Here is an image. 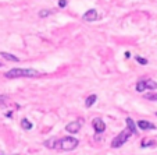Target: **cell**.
<instances>
[{
	"instance_id": "obj_12",
	"label": "cell",
	"mask_w": 157,
	"mask_h": 155,
	"mask_svg": "<svg viewBox=\"0 0 157 155\" xmlns=\"http://www.w3.org/2000/svg\"><path fill=\"white\" fill-rule=\"evenodd\" d=\"M21 126H22V128H25V130H31V128L33 127L32 123H31L28 119H25V117L21 120Z\"/></svg>"
},
{
	"instance_id": "obj_14",
	"label": "cell",
	"mask_w": 157,
	"mask_h": 155,
	"mask_svg": "<svg viewBox=\"0 0 157 155\" xmlns=\"http://www.w3.org/2000/svg\"><path fill=\"white\" fill-rule=\"evenodd\" d=\"M145 98L147 99V101H157V94H153V92L145 94Z\"/></svg>"
},
{
	"instance_id": "obj_18",
	"label": "cell",
	"mask_w": 157,
	"mask_h": 155,
	"mask_svg": "<svg viewBox=\"0 0 157 155\" xmlns=\"http://www.w3.org/2000/svg\"><path fill=\"white\" fill-rule=\"evenodd\" d=\"M0 67H2V64H0Z\"/></svg>"
},
{
	"instance_id": "obj_1",
	"label": "cell",
	"mask_w": 157,
	"mask_h": 155,
	"mask_svg": "<svg viewBox=\"0 0 157 155\" xmlns=\"http://www.w3.org/2000/svg\"><path fill=\"white\" fill-rule=\"evenodd\" d=\"M44 145L52 149H60V151H72L79 145V140L75 137H63L56 138L52 137L48 141H44Z\"/></svg>"
},
{
	"instance_id": "obj_15",
	"label": "cell",
	"mask_w": 157,
	"mask_h": 155,
	"mask_svg": "<svg viewBox=\"0 0 157 155\" xmlns=\"http://www.w3.org/2000/svg\"><path fill=\"white\" fill-rule=\"evenodd\" d=\"M135 60H136L139 64H147V59L145 57H140V56H135Z\"/></svg>"
},
{
	"instance_id": "obj_13",
	"label": "cell",
	"mask_w": 157,
	"mask_h": 155,
	"mask_svg": "<svg viewBox=\"0 0 157 155\" xmlns=\"http://www.w3.org/2000/svg\"><path fill=\"white\" fill-rule=\"evenodd\" d=\"M52 13H53L52 10H40V11H39V17L44 18V17H48V15H50Z\"/></svg>"
},
{
	"instance_id": "obj_11",
	"label": "cell",
	"mask_w": 157,
	"mask_h": 155,
	"mask_svg": "<svg viewBox=\"0 0 157 155\" xmlns=\"http://www.w3.org/2000/svg\"><path fill=\"white\" fill-rule=\"evenodd\" d=\"M125 122H127V127L132 131L133 134H136V126H135V122H133L131 117H127V120H125Z\"/></svg>"
},
{
	"instance_id": "obj_8",
	"label": "cell",
	"mask_w": 157,
	"mask_h": 155,
	"mask_svg": "<svg viewBox=\"0 0 157 155\" xmlns=\"http://www.w3.org/2000/svg\"><path fill=\"white\" fill-rule=\"evenodd\" d=\"M136 124H138V127L142 128V130H154V128H156V124L149 122V120H139Z\"/></svg>"
},
{
	"instance_id": "obj_4",
	"label": "cell",
	"mask_w": 157,
	"mask_h": 155,
	"mask_svg": "<svg viewBox=\"0 0 157 155\" xmlns=\"http://www.w3.org/2000/svg\"><path fill=\"white\" fill-rule=\"evenodd\" d=\"M157 88V83L151 78H143V80H139L136 83V91L138 92H143L145 90H156Z\"/></svg>"
},
{
	"instance_id": "obj_19",
	"label": "cell",
	"mask_w": 157,
	"mask_h": 155,
	"mask_svg": "<svg viewBox=\"0 0 157 155\" xmlns=\"http://www.w3.org/2000/svg\"><path fill=\"white\" fill-rule=\"evenodd\" d=\"M156 115H157V113H156Z\"/></svg>"
},
{
	"instance_id": "obj_16",
	"label": "cell",
	"mask_w": 157,
	"mask_h": 155,
	"mask_svg": "<svg viewBox=\"0 0 157 155\" xmlns=\"http://www.w3.org/2000/svg\"><path fill=\"white\" fill-rule=\"evenodd\" d=\"M65 6H67V0H59V7L64 9Z\"/></svg>"
},
{
	"instance_id": "obj_17",
	"label": "cell",
	"mask_w": 157,
	"mask_h": 155,
	"mask_svg": "<svg viewBox=\"0 0 157 155\" xmlns=\"http://www.w3.org/2000/svg\"><path fill=\"white\" fill-rule=\"evenodd\" d=\"M129 57H131V53L129 52H125V59H129Z\"/></svg>"
},
{
	"instance_id": "obj_6",
	"label": "cell",
	"mask_w": 157,
	"mask_h": 155,
	"mask_svg": "<svg viewBox=\"0 0 157 155\" xmlns=\"http://www.w3.org/2000/svg\"><path fill=\"white\" fill-rule=\"evenodd\" d=\"M99 18V14H98V11H96L95 9H90V10H88V11L83 14V17H82V20L83 21H86V22H93V21H96Z\"/></svg>"
},
{
	"instance_id": "obj_9",
	"label": "cell",
	"mask_w": 157,
	"mask_h": 155,
	"mask_svg": "<svg viewBox=\"0 0 157 155\" xmlns=\"http://www.w3.org/2000/svg\"><path fill=\"white\" fill-rule=\"evenodd\" d=\"M0 56L4 57L6 60H10V62H20V59L17 56H14L11 53H7V52H0Z\"/></svg>"
},
{
	"instance_id": "obj_5",
	"label": "cell",
	"mask_w": 157,
	"mask_h": 155,
	"mask_svg": "<svg viewBox=\"0 0 157 155\" xmlns=\"http://www.w3.org/2000/svg\"><path fill=\"white\" fill-rule=\"evenodd\" d=\"M92 127L95 128L96 134H101V133H104V130H106V123L103 122L101 117H95V119L92 120Z\"/></svg>"
},
{
	"instance_id": "obj_2",
	"label": "cell",
	"mask_w": 157,
	"mask_h": 155,
	"mask_svg": "<svg viewBox=\"0 0 157 155\" xmlns=\"http://www.w3.org/2000/svg\"><path fill=\"white\" fill-rule=\"evenodd\" d=\"M7 78H20V77H38L39 71L35 69H11L9 71H6Z\"/></svg>"
},
{
	"instance_id": "obj_3",
	"label": "cell",
	"mask_w": 157,
	"mask_h": 155,
	"mask_svg": "<svg viewBox=\"0 0 157 155\" xmlns=\"http://www.w3.org/2000/svg\"><path fill=\"white\" fill-rule=\"evenodd\" d=\"M132 134H133V133L127 127L125 130H122L121 133L117 136V137L113 138V141H111V147H113V148H120V147H122L128 140H129V137Z\"/></svg>"
},
{
	"instance_id": "obj_10",
	"label": "cell",
	"mask_w": 157,
	"mask_h": 155,
	"mask_svg": "<svg viewBox=\"0 0 157 155\" xmlns=\"http://www.w3.org/2000/svg\"><path fill=\"white\" fill-rule=\"evenodd\" d=\"M96 99H98V96H96L95 94H92L90 96H88V98H86V101H85V106H86V108L93 106V105H95V102H96Z\"/></svg>"
},
{
	"instance_id": "obj_7",
	"label": "cell",
	"mask_w": 157,
	"mask_h": 155,
	"mask_svg": "<svg viewBox=\"0 0 157 155\" xmlns=\"http://www.w3.org/2000/svg\"><path fill=\"white\" fill-rule=\"evenodd\" d=\"M81 128V122H71L65 126V130L68 131L70 134H77Z\"/></svg>"
}]
</instances>
